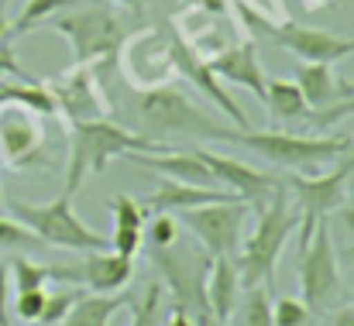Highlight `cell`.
I'll list each match as a JSON object with an SVG mask.
<instances>
[{
  "mask_svg": "<svg viewBox=\"0 0 354 326\" xmlns=\"http://www.w3.org/2000/svg\"><path fill=\"white\" fill-rule=\"evenodd\" d=\"M134 120H138L141 134L151 141H162L172 134L196 137V141H234V134L241 131V127L221 124L214 113L196 107L186 93L172 90L169 83L151 86V90H134Z\"/></svg>",
  "mask_w": 354,
  "mask_h": 326,
  "instance_id": "6da1fadb",
  "label": "cell"
},
{
  "mask_svg": "<svg viewBox=\"0 0 354 326\" xmlns=\"http://www.w3.org/2000/svg\"><path fill=\"white\" fill-rule=\"evenodd\" d=\"M169 144L162 141H151L131 127H120L111 117L104 120H86V124H73L69 127V169H66V196H73L86 175H100L107 172V165L120 158V155H131V151H162Z\"/></svg>",
  "mask_w": 354,
  "mask_h": 326,
  "instance_id": "7a4b0ae2",
  "label": "cell"
},
{
  "mask_svg": "<svg viewBox=\"0 0 354 326\" xmlns=\"http://www.w3.org/2000/svg\"><path fill=\"white\" fill-rule=\"evenodd\" d=\"M299 227V210L289 203L286 189H279L268 207L258 210V223L251 230V237L244 240L241 254H234V268L237 278H241V289H251V285H272V275H275V265L286 251V240L296 233Z\"/></svg>",
  "mask_w": 354,
  "mask_h": 326,
  "instance_id": "3957f363",
  "label": "cell"
},
{
  "mask_svg": "<svg viewBox=\"0 0 354 326\" xmlns=\"http://www.w3.org/2000/svg\"><path fill=\"white\" fill-rule=\"evenodd\" d=\"M80 3H73L52 17V28L73 48V66H93V62L118 59L120 45L131 35L127 21L104 3H86V7H80Z\"/></svg>",
  "mask_w": 354,
  "mask_h": 326,
  "instance_id": "277c9868",
  "label": "cell"
},
{
  "mask_svg": "<svg viewBox=\"0 0 354 326\" xmlns=\"http://www.w3.org/2000/svg\"><path fill=\"white\" fill-rule=\"evenodd\" d=\"M237 17L244 21V28L254 35V38H265L286 52H292L296 59L303 62H341L354 55V38H341L327 28H306V24H296V21H268L258 7H251L248 0H237Z\"/></svg>",
  "mask_w": 354,
  "mask_h": 326,
  "instance_id": "5b68a950",
  "label": "cell"
},
{
  "mask_svg": "<svg viewBox=\"0 0 354 326\" xmlns=\"http://www.w3.org/2000/svg\"><path fill=\"white\" fill-rule=\"evenodd\" d=\"M7 213L24 223L41 244L73 251V254H86V251H111V240L104 233H97L93 227H86L73 210V196H55L52 203H7Z\"/></svg>",
  "mask_w": 354,
  "mask_h": 326,
  "instance_id": "8992f818",
  "label": "cell"
},
{
  "mask_svg": "<svg viewBox=\"0 0 354 326\" xmlns=\"http://www.w3.org/2000/svg\"><path fill=\"white\" fill-rule=\"evenodd\" d=\"M234 144H244L251 151H258L265 162L279 165V169H317L327 165L341 155L354 151V137H310V134H286V131H237Z\"/></svg>",
  "mask_w": 354,
  "mask_h": 326,
  "instance_id": "52a82bcc",
  "label": "cell"
},
{
  "mask_svg": "<svg viewBox=\"0 0 354 326\" xmlns=\"http://www.w3.org/2000/svg\"><path fill=\"white\" fill-rule=\"evenodd\" d=\"M354 175V151L341 155L337 169L327 175H306V172H292L289 175V189L296 196L299 207V244L310 237V230L327 220L334 210H341L348 203V182Z\"/></svg>",
  "mask_w": 354,
  "mask_h": 326,
  "instance_id": "ba28073f",
  "label": "cell"
},
{
  "mask_svg": "<svg viewBox=\"0 0 354 326\" xmlns=\"http://www.w3.org/2000/svg\"><path fill=\"white\" fill-rule=\"evenodd\" d=\"M296 271H299V299L313 313H324L337 299V292H341V268H337L334 240H330V230H327L324 220L299 244V265H296Z\"/></svg>",
  "mask_w": 354,
  "mask_h": 326,
  "instance_id": "9c48e42d",
  "label": "cell"
},
{
  "mask_svg": "<svg viewBox=\"0 0 354 326\" xmlns=\"http://www.w3.org/2000/svg\"><path fill=\"white\" fill-rule=\"evenodd\" d=\"M176 217L179 223H186V230L203 244V251L210 258H234L237 244H241V230H244V217H248V203L224 200V203L183 210Z\"/></svg>",
  "mask_w": 354,
  "mask_h": 326,
  "instance_id": "30bf717a",
  "label": "cell"
},
{
  "mask_svg": "<svg viewBox=\"0 0 354 326\" xmlns=\"http://www.w3.org/2000/svg\"><path fill=\"white\" fill-rule=\"evenodd\" d=\"M48 93L55 97L59 117H66V124H86V120H104L111 117V100H107V86L97 79L93 66H73L69 73L55 76L52 83H45Z\"/></svg>",
  "mask_w": 354,
  "mask_h": 326,
  "instance_id": "8fae6325",
  "label": "cell"
},
{
  "mask_svg": "<svg viewBox=\"0 0 354 326\" xmlns=\"http://www.w3.org/2000/svg\"><path fill=\"white\" fill-rule=\"evenodd\" d=\"M118 59H120V66H124V79L134 90L165 86L176 76L165 31H155V28H145L138 35H127V41L120 45Z\"/></svg>",
  "mask_w": 354,
  "mask_h": 326,
  "instance_id": "7c38bea8",
  "label": "cell"
},
{
  "mask_svg": "<svg viewBox=\"0 0 354 326\" xmlns=\"http://www.w3.org/2000/svg\"><path fill=\"white\" fill-rule=\"evenodd\" d=\"M165 41H169V55H172V69L183 76V79H189L203 97H210V104L214 107H221L231 120H234V127H241V131H248L251 124H248V117H244V110L234 104V97L227 93V86H221V79L210 73V66H207V55H200L183 35H179V28L169 21L165 28Z\"/></svg>",
  "mask_w": 354,
  "mask_h": 326,
  "instance_id": "4fadbf2b",
  "label": "cell"
},
{
  "mask_svg": "<svg viewBox=\"0 0 354 326\" xmlns=\"http://www.w3.org/2000/svg\"><path fill=\"white\" fill-rule=\"evenodd\" d=\"M48 278L83 285L90 292H120L134 278V258L118 254V251H86L83 261L76 265H52Z\"/></svg>",
  "mask_w": 354,
  "mask_h": 326,
  "instance_id": "5bb4252c",
  "label": "cell"
},
{
  "mask_svg": "<svg viewBox=\"0 0 354 326\" xmlns=\"http://www.w3.org/2000/svg\"><path fill=\"white\" fill-rule=\"evenodd\" d=\"M196 158L210 169V175H214L224 189H231L241 203H248V207H254V210L268 207V200L282 189L268 172H258V169H251V165H244V162H237V158L207 151V148H196Z\"/></svg>",
  "mask_w": 354,
  "mask_h": 326,
  "instance_id": "9a60e30c",
  "label": "cell"
},
{
  "mask_svg": "<svg viewBox=\"0 0 354 326\" xmlns=\"http://www.w3.org/2000/svg\"><path fill=\"white\" fill-rule=\"evenodd\" d=\"M0 151H3L7 165H14V169H31L41 162L45 137H41V124L31 110L17 107V104L0 107Z\"/></svg>",
  "mask_w": 354,
  "mask_h": 326,
  "instance_id": "2e32d148",
  "label": "cell"
},
{
  "mask_svg": "<svg viewBox=\"0 0 354 326\" xmlns=\"http://www.w3.org/2000/svg\"><path fill=\"white\" fill-rule=\"evenodd\" d=\"M207 66L210 73L221 79V83H231V86H244L254 100L265 104V69H261V59H258V48L254 41H231L227 48L207 55Z\"/></svg>",
  "mask_w": 354,
  "mask_h": 326,
  "instance_id": "e0dca14e",
  "label": "cell"
},
{
  "mask_svg": "<svg viewBox=\"0 0 354 326\" xmlns=\"http://www.w3.org/2000/svg\"><path fill=\"white\" fill-rule=\"evenodd\" d=\"M224 200H237L231 189L224 186H189V182H172L165 179L141 207L148 213H183V210H193V207H207V203H224Z\"/></svg>",
  "mask_w": 354,
  "mask_h": 326,
  "instance_id": "ac0fdd59",
  "label": "cell"
},
{
  "mask_svg": "<svg viewBox=\"0 0 354 326\" xmlns=\"http://www.w3.org/2000/svg\"><path fill=\"white\" fill-rule=\"evenodd\" d=\"M303 93V100L310 104V110L334 107L341 100L354 97V83H344L330 62H299L296 66V79H292Z\"/></svg>",
  "mask_w": 354,
  "mask_h": 326,
  "instance_id": "d6986e66",
  "label": "cell"
},
{
  "mask_svg": "<svg viewBox=\"0 0 354 326\" xmlns=\"http://www.w3.org/2000/svg\"><path fill=\"white\" fill-rule=\"evenodd\" d=\"M203 292H207V306H210L214 320L227 326L237 309V299H241V278H237L234 258H214L207 265Z\"/></svg>",
  "mask_w": 354,
  "mask_h": 326,
  "instance_id": "ffe728a7",
  "label": "cell"
},
{
  "mask_svg": "<svg viewBox=\"0 0 354 326\" xmlns=\"http://www.w3.org/2000/svg\"><path fill=\"white\" fill-rule=\"evenodd\" d=\"M127 303L131 299L118 292H83L59 326H111V320Z\"/></svg>",
  "mask_w": 354,
  "mask_h": 326,
  "instance_id": "44dd1931",
  "label": "cell"
},
{
  "mask_svg": "<svg viewBox=\"0 0 354 326\" xmlns=\"http://www.w3.org/2000/svg\"><path fill=\"white\" fill-rule=\"evenodd\" d=\"M265 107L272 113V120H279V124H303L306 120V113H310V104L303 100V93H299V86L292 83V79H268V86H265Z\"/></svg>",
  "mask_w": 354,
  "mask_h": 326,
  "instance_id": "7402d4cb",
  "label": "cell"
},
{
  "mask_svg": "<svg viewBox=\"0 0 354 326\" xmlns=\"http://www.w3.org/2000/svg\"><path fill=\"white\" fill-rule=\"evenodd\" d=\"M231 320H234V326H272V299H268V289H265V285L241 289V299H237V309Z\"/></svg>",
  "mask_w": 354,
  "mask_h": 326,
  "instance_id": "603a6c76",
  "label": "cell"
},
{
  "mask_svg": "<svg viewBox=\"0 0 354 326\" xmlns=\"http://www.w3.org/2000/svg\"><path fill=\"white\" fill-rule=\"evenodd\" d=\"M73 3H80V0H28L24 10H21V17L14 21V28L7 31V38H21V35L35 31L38 24L52 21L59 10H66V7H73Z\"/></svg>",
  "mask_w": 354,
  "mask_h": 326,
  "instance_id": "cb8c5ba5",
  "label": "cell"
},
{
  "mask_svg": "<svg viewBox=\"0 0 354 326\" xmlns=\"http://www.w3.org/2000/svg\"><path fill=\"white\" fill-rule=\"evenodd\" d=\"M7 271H10V285L17 289V292H28V289H45L52 278H48V265H35V261H28V258H14L10 265H7Z\"/></svg>",
  "mask_w": 354,
  "mask_h": 326,
  "instance_id": "d4e9b609",
  "label": "cell"
},
{
  "mask_svg": "<svg viewBox=\"0 0 354 326\" xmlns=\"http://www.w3.org/2000/svg\"><path fill=\"white\" fill-rule=\"evenodd\" d=\"M313 309L296 299V296H282L272 303V326H313Z\"/></svg>",
  "mask_w": 354,
  "mask_h": 326,
  "instance_id": "484cf974",
  "label": "cell"
},
{
  "mask_svg": "<svg viewBox=\"0 0 354 326\" xmlns=\"http://www.w3.org/2000/svg\"><path fill=\"white\" fill-rule=\"evenodd\" d=\"M131 306V326H158L162 323V282H151L141 296V303Z\"/></svg>",
  "mask_w": 354,
  "mask_h": 326,
  "instance_id": "4316f807",
  "label": "cell"
},
{
  "mask_svg": "<svg viewBox=\"0 0 354 326\" xmlns=\"http://www.w3.org/2000/svg\"><path fill=\"white\" fill-rule=\"evenodd\" d=\"M35 247H41V240L24 223L0 213V251H35Z\"/></svg>",
  "mask_w": 354,
  "mask_h": 326,
  "instance_id": "83f0119b",
  "label": "cell"
},
{
  "mask_svg": "<svg viewBox=\"0 0 354 326\" xmlns=\"http://www.w3.org/2000/svg\"><path fill=\"white\" fill-rule=\"evenodd\" d=\"M155 220H148L151 227H145V240L151 244V251H165V247H172L176 244V237H179V223L172 213H151Z\"/></svg>",
  "mask_w": 354,
  "mask_h": 326,
  "instance_id": "f1b7e54d",
  "label": "cell"
},
{
  "mask_svg": "<svg viewBox=\"0 0 354 326\" xmlns=\"http://www.w3.org/2000/svg\"><path fill=\"white\" fill-rule=\"evenodd\" d=\"M111 210H114V227L145 230V223H148V210L138 200H131V196H114L111 200Z\"/></svg>",
  "mask_w": 354,
  "mask_h": 326,
  "instance_id": "f546056e",
  "label": "cell"
},
{
  "mask_svg": "<svg viewBox=\"0 0 354 326\" xmlns=\"http://www.w3.org/2000/svg\"><path fill=\"white\" fill-rule=\"evenodd\" d=\"M80 296H83V292H76V289H62V292L45 296V309H41L38 323L41 326H59L62 320H66V313L73 309V303H76Z\"/></svg>",
  "mask_w": 354,
  "mask_h": 326,
  "instance_id": "4dcf8cb0",
  "label": "cell"
},
{
  "mask_svg": "<svg viewBox=\"0 0 354 326\" xmlns=\"http://www.w3.org/2000/svg\"><path fill=\"white\" fill-rule=\"evenodd\" d=\"M354 113V97H348V100H341V104H334V107H324V110H310L306 113V127H313V131H330L334 124H341L344 117H351Z\"/></svg>",
  "mask_w": 354,
  "mask_h": 326,
  "instance_id": "1f68e13d",
  "label": "cell"
},
{
  "mask_svg": "<svg viewBox=\"0 0 354 326\" xmlns=\"http://www.w3.org/2000/svg\"><path fill=\"white\" fill-rule=\"evenodd\" d=\"M45 289H28V292H17V299H14V313H17V320L21 323H38V316H41V309H45Z\"/></svg>",
  "mask_w": 354,
  "mask_h": 326,
  "instance_id": "d6a6232c",
  "label": "cell"
},
{
  "mask_svg": "<svg viewBox=\"0 0 354 326\" xmlns=\"http://www.w3.org/2000/svg\"><path fill=\"white\" fill-rule=\"evenodd\" d=\"M107 240H111V251H118V254H127V258H134V254L141 251V244H145V230H127V227H114V233H111Z\"/></svg>",
  "mask_w": 354,
  "mask_h": 326,
  "instance_id": "836d02e7",
  "label": "cell"
},
{
  "mask_svg": "<svg viewBox=\"0 0 354 326\" xmlns=\"http://www.w3.org/2000/svg\"><path fill=\"white\" fill-rule=\"evenodd\" d=\"M10 271H7V265L0 261V326H10V316H7V309H10Z\"/></svg>",
  "mask_w": 354,
  "mask_h": 326,
  "instance_id": "e575fe53",
  "label": "cell"
},
{
  "mask_svg": "<svg viewBox=\"0 0 354 326\" xmlns=\"http://www.w3.org/2000/svg\"><path fill=\"white\" fill-rule=\"evenodd\" d=\"M337 213V223H341V230H344V237H351L354 240V207H341V210H334Z\"/></svg>",
  "mask_w": 354,
  "mask_h": 326,
  "instance_id": "d590c367",
  "label": "cell"
},
{
  "mask_svg": "<svg viewBox=\"0 0 354 326\" xmlns=\"http://www.w3.org/2000/svg\"><path fill=\"white\" fill-rule=\"evenodd\" d=\"M186 3H193V7H200V10H207V14H227V0H186Z\"/></svg>",
  "mask_w": 354,
  "mask_h": 326,
  "instance_id": "8d00e7d4",
  "label": "cell"
},
{
  "mask_svg": "<svg viewBox=\"0 0 354 326\" xmlns=\"http://www.w3.org/2000/svg\"><path fill=\"white\" fill-rule=\"evenodd\" d=\"M162 326H196L193 323V316H189V309H183V306H176L172 313H169V320Z\"/></svg>",
  "mask_w": 354,
  "mask_h": 326,
  "instance_id": "74e56055",
  "label": "cell"
},
{
  "mask_svg": "<svg viewBox=\"0 0 354 326\" xmlns=\"http://www.w3.org/2000/svg\"><path fill=\"white\" fill-rule=\"evenodd\" d=\"M330 326H354V306H341V309L334 313Z\"/></svg>",
  "mask_w": 354,
  "mask_h": 326,
  "instance_id": "f35d334b",
  "label": "cell"
},
{
  "mask_svg": "<svg viewBox=\"0 0 354 326\" xmlns=\"http://www.w3.org/2000/svg\"><path fill=\"white\" fill-rule=\"evenodd\" d=\"M7 31H10V24H7V0H0V41L7 38Z\"/></svg>",
  "mask_w": 354,
  "mask_h": 326,
  "instance_id": "ab89813d",
  "label": "cell"
},
{
  "mask_svg": "<svg viewBox=\"0 0 354 326\" xmlns=\"http://www.w3.org/2000/svg\"><path fill=\"white\" fill-rule=\"evenodd\" d=\"M107 3H120V7H131V10H141L148 0H107Z\"/></svg>",
  "mask_w": 354,
  "mask_h": 326,
  "instance_id": "60d3db41",
  "label": "cell"
},
{
  "mask_svg": "<svg viewBox=\"0 0 354 326\" xmlns=\"http://www.w3.org/2000/svg\"><path fill=\"white\" fill-rule=\"evenodd\" d=\"M0 213H3V200H0Z\"/></svg>",
  "mask_w": 354,
  "mask_h": 326,
  "instance_id": "b9f144b4",
  "label": "cell"
},
{
  "mask_svg": "<svg viewBox=\"0 0 354 326\" xmlns=\"http://www.w3.org/2000/svg\"><path fill=\"white\" fill-rule=\"evenodd\" d=\"M351 261H354V247H351Z\"/></svg>",
  "mask_w": 354,
  "mask_h": 326,
  "instance_id": "7bdbcfd3",
  "label": "cell"
}]
</instances>
